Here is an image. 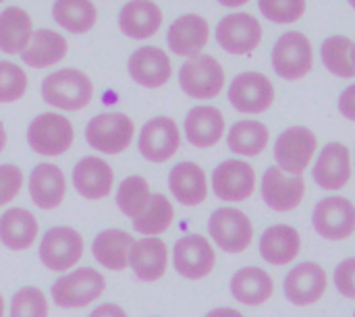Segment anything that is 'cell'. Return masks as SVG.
Here are the masks:
<instances>
[{
  "mask_svg": "<svg viewBox=\"0 0 355 317\" xmlns=\"http://www.w3.org/2000/svg\"><path fill=\"white\" fill-rule=\"evenodd\" d=\"M42 100L62 112H79L89 106L94 98V83L89 75L79 69H60L44 77Z\"/></svg>",
  "mask_w": 355,
  "mask_h": 317,
  "instance_id": "obj_1",
  "label": "cell"
},
{
  "mask_svg": "<svg viewBox=\"0 0 355 317\" xmlns=\"http://www.w3.org/2000/svg\"><path fill=\"white\" fill-rule=\"evenodd\" d=\"M75 141L73 123L60 112H42L27 127L29 147L44 158H56L71 150Z\"/></svg>",
  "mask_w": 355,
  "mask_h": 317,
  "instance_id": "obj_6",
  "label": "cell"
},
{
  "mask_svg": "<svg viewBox=\"0 0 355 317\" xmlns=\"http://www.w3.org/2000/svg\"><path fill=\"white\" fill-rule=\"evenodd\" d=\"M73 187L83 199H104L114 189V170L100 156H83L73 168Z\"/></svg>",
  "mask_w": 355,
  "mask_h": 317,
  "instance_id": "obj_22",
  "label": "cell"
},
{
  "mask_svg": "<svg viewBox=\"0 0 355 317\" xmlns=\"http://www.w3.org/2000/svg\"><path fill=\"white\" fill-rule=\"evenodd\" d=\"M0 317H4V299H2V295H0Z\"/></svg>",
  "mask_w": 355,
  "mask_h": 317,
  "instance_id": "obj_48",
  "label": "cell"
},
{
  "mask_svg": "<svg viewBox=\"0 0 355 317\" xmlns=\"http://www.w3.org/2000/svg\"><path fill=\"white\" fill-rule=\"evenodd\" d=\"M135 137V123L125 112H100L85 127V141L92 150L116 156L123 154Z\"/></svg>",
  "mask_w": 355,
  "mask_h": 317,
  "instance_id": "obj_5",
  "label": "cell"
},
{
  "mask_svg": "<svg viewBox=\"0 0 355 317\" xmlns=\"http://www.w3.org/2000/svg\"><path fill=\"white\" fill-rule=\"evenodd\" d=\"M208 39H210V25L202 15L196 12L177 17L166 31V44L171 52L185 58L200 56L202 50L208 46Z\"/></svg>",
  "mask_w": 355,
  "mask_h": 317,
  "instance_id": "obj_20",
  "label": "cell"
},
{
  "mask_svg": "<svg viewBox=\"0 0 355 317\" xmlns=\"http://www.w3.org/2000/svg\"><path fill=\"white\" fill-rule=\"evenodd\" d=\"M270 143V131L264 123L243 118L233 123L227 131V147L241 158H256L260 156Z\"/></svg>",
  "mask_w": 355,
  "mask_h": 317,
  "instance_id": "obj_32",
  "label": "cell"
},
{
  "mask_svg": "<svg viewBox=\"0 0 355 317\" xmlns=\"http://www.w3.org/2000/svg\"><path fill=\"white\" fill-rule=\"evenodd\" d=\"M208 174L196 162H179L168 172V191L185 208H198L208 199Z\"/></svg>",
  "mask_w": 355,
  "mask_h": 317,
  "instance_id": "obj_25",
  "label": "cell"
},
{
  "mask_svg": "<svg viewBox=\"0 0 355 317\" xmlns=\"http://www.w3.org/2000/svg\"><path fill=\"white\" fill-rule=\"evenodd\" d=\"M135 243L133 235L121 228H106L96 235L92 243V255L94 260L110 270V272H123L129 268V251Z\"/></svg>",
  "mask_w": 355,
  "mask_h": 317,
  "instance_id": "obj_30",
  "label": "cell"
},
{
  "mask_svg": "<svg viewBox=\"0 0 355 317\" xmlns=\"http://www.w3.org/2000/svg\"><path fill=\"white\" fill-rule=\"evenodd\" d=\"M27 191L37 210L52 212V210L60 208L67 197L64 172L52 162H42L31 170Z\"/></svg>",
  "mask_w": 355,
  "mask_h": 317,
  "instance_id": "obj_23",
  "label": "cell"
},
{
  "mask_svg": "<svg viewBox=\"0 0 355 317\" xmlns=\"http://www.w3.org/2000/svg\"><path fill=\"white\" fill-rule=\"evenodd\" d=\"M137 147L144 160L164 164L181 147V129L171 116H154L141 127Z\"/></svg>",
  "mask_w": 355,
  "mask_h": 317,
  "instance_id": "obj_17",
  "label": "cell"
},
{
  "mask_svg": "<svg viewBox=\"0 0 355 317\" xmlns=\"http://www.w3.org/2000/svg\"><path fill=\"white\" fill-rule=\"evenodd\" d=\"M173 268L185 280H204L216 268L214 245L198 233L181 237L173 247Z\"/></svg>",
  "mask_w": 355,
  "mask_h": 317,
  "instance_id": "obj_13",
  "label": "cell"
},
{
  "mask_svg": "<svg viewBox=\"0 0 355 317\" xmlns=\"http://www.w3.org/2000/svg\"><path fill=\"white\" fill-rule=\"evenodd\" d=\"M27 73L19 64L0 60V104L19 102L27 91Z\"/></svg>",
  "mask_w": 355,
  "mask_h": 317,
  "instance_id": "obj_39",
  "label": "cell"
},
{
  "mask_svg": "<svg viewBox=\"0 0 355 317\" xmlns=\"http://www.w3.org/2000/svg\"><path fill=\"white\" fill-rule=\"evenodd\" d=\"M318 137L308 127H289L275 141V166L287 174L304 176L314 162Z\"/></svg>",
  "mask_w": 355,
  "mask_h": 317,
  "instance_id": "obj_10",
  "label": "cell"
},
{
  "mask_svg": "<svg viewBox=\"0 0 355 317\" xmlns=\"http://www.w3.org/2000/svg\"><path fill=\"white\" fill-rule=\"evenodd\" d=\"M352 48H354V42L347 35L327 37L320 50L324 69L339 79H354L355 71L352 64Z\"/></svg>",
  "mask_w": 355,
  "mask_h": 317,
  "instance_id": "obj_37",
  "label": "cell"
},
{
  "mask_svg": "<svg viewBox=\"0 0 355 317\" xmlns=\"http://www.w3.org/2000/svg\"><path fill=\"white\" fill-rule=\"evenodd\" d=\"M0 2H4V0H0Z\"/></svg>",
  "mask_w": 355,
  "mask_h": 317,
  "instance_id": "obj_52",
  "label": "cell"
},
{
  "mask_svg": "<svg viewBox=\"0 0 355 317\" xmlns=\"http://www.w3.org/2000/svg\"><path fill=\"white\" fill-rule=\"evenodd\" d=\"M185 139L193 147H214L220 143L227 131L225 114L216 106H196L183 120Z\"/></svg>",
  "mask_w": 355,
  "mask_h": 317,
  "instance_id": "obj_27",
  "label": "cell"
},
{
  "mask_svg": "<svg viewBox=\"0 0 355 317\" xmlns=\"http://www.w3.org/2000/svg\"><path fill=\"white\" fill-rule=\"evenodd\" d=\"M354 317H355V309H354Z\"/></svg>",
  "mask_w": 355,
  "mask_h": 317,
  "instance_id": "obj_51",
  "label": "cell"
},
{
  "mask_svg": "<svg viewBox=\"0 0 355 317\" xmlns=\"http://www.w3.org/2000/svg\"><path fill=\"white\" fill-rule=\"evenodd\" d=\"M171 264L168 247L160 237H141L131 245L129 268L141 282H158Z\"/></svg>",
  "mask_w": 355,
  "mask_h": 317,
  "instance_id": "obj_21",
  "label": "cell"
},
{
  "mask_svg": "<svg viewBox=\"0 0 355 317\" xmlns=\"http://www.w3.org/2000/svg\"><path fill=\"white\" fill-rule=\"evenodd\" d=\"M23 189V170L17 164H0V208L8 206Z\"/></svg>",
  "mask_w": 355,
  "mask_h": 317,
  "instance_id": "obj_41",
  "label": "cell"
},
{
  "mask_svg": "<svg viewBox=\"0 0 355 317\" xmlns=\"http://www.w3.org/2000/svg\"><path fill=\"white\" fill-rule=\"evenodd\" d=\"M106 291V278L94 268H77L54 280L52 303L60 309H83L96 303Z\"/></svg>",
  "mask_w": 355,
  "mask_h": 317,
  "instance_id": "obj_2",
  "label": "cell"
},
{
  "mask_svg": "<svg viewBox=\"0 0 355 317\" xmlns=\"http://www.w3.org/2000/svg\"><path fill=\"white\" fill-rule=\"evenodd\" d=\"M264 29L260 21L250 12L225 15L216 25L218 46L233 56H250L262 44Z\"/></svg>",
  "mask_w": 355,
  "mask_h": 317,
  "instance_id": "obj_14",
  "label": "cell"
},
{
  "mask_svg": "<svg viewBox=\"0 0 355 317\" xmlns=\"http://www.w3.org/2000/svg\"><path fill=\"white\" fill-rule=\"evenodd\" d=\"M133 222V230L141 237H160L164 235L173 222H175V208L171 203V199L162 193H152L146 210L131 220Z\"/></svg>",
  "mask_w": 355,
  "mask_h": 317,
  "instance_id": "obj_35",
  "label": "cell"
},
{
  "mask_svg": "<svg viewBox=\"0 0 355 317\" xmlns=\"http://www.w3.org/2000/svg\"><path fill=\"white\" fill-rule=\"evenodd\" d=\"M85 253V243L79 230L71 226H52L44 233L37 255L46 270L56 274L71 272Z\"/></svg>",
  "mask_w": 355,
  "mask_h": 317,
  "instance_id": "obj_4",
  "label": "cell"
},
{
  "mask_svg": "<svg viewBox=\"0 0 355 317\" xmlns=\"http://www.w3.org/2000/svg\"><path fill=\"white\" fill-rule=\"evenodd\" d=\"M6 141H8V137H6V129H4V125H2V120H0V154L4 152V147H6Z\"/></svg>",
  "mask_w": 355,
  "mask_h": 317,
  "instance_id": "obj_47",
  "label": "cell"
},
{
  "mask_svg": "<svg viewBox=\"0 0 355 317\" xmlns=\"http://www.w3.org/2000/svg\"><path fill=\"white\" fill-rule=\"evenodd\" d=\"M87 317H129L127 316V311L121 307V305H116V303H102V305H98L92 314Z\"/></svg>",
  "mask_w": 355,
  "mask_h": 317,
  "instance_id": "obj_44",
  "label": "cell"
},
{
  "mask_svg": "<svg viewBox=\"0 0 355 317\" xmlns=\"http://www.w3.org/2000/svg\"><path fill=\"white\" fill-rule=\"evenodd\" d=\"M354 174V162H352V152L347 145L333 141L327 143L318 158L314 160V168H312V179L314 183L329 191V193H337L341 189H345L352 181Z\"/></svg>",
  "mask_w": 355,
  "mask_h": 317,
  "instance_id": "obj_18",
  "label": "cell"
},
{
  "mask_svg": "<svg viewBox=\"0 0 355 317\" xmlns=\"http://www.w3.org/2000/svg\"><path fill=\"white\" fill-rule=\"evenodd\" d=\"M179 85L193 100H214L225 89V69L210 54L187 58L179 69Z\"/></svg>",
  "mask_w": 355,
  "mask_h": 317,
  "instance_id": "obj_9",
  "label": "cell"
},
{
  "mask_svg": "<svg viewBox=\"0 0 355 317\" xmlns=\"http://www.w3.org/2000/svg\"><path fill=\"white\" fill-rule=\"evenodd\" d=\"M204 317H245L241 311L233 309V307H216L212 311H208Z\"/></svg>",
  "mask_w": 355,
  "mask_h": 317,
  "instance_id": "obj_45",
  "label": "cell"
},
{
  "mask_svg": "<svg viewBox=\"0 0 355 317\" xmlns=\"http://www.w3.org/2000/svg\"><path fill=\"white\" fill-rule=\"evenodd\" d=\"M50 307L46 295L35 287H23L19 289L8 307V317H48Z\"/></svg>",
  "mask_w": 355,
  "mask_h": 317,
  "instance_id": "obj_38",
  "label": "cell"
},
{
  "mask_svg": "<svg viewBox=\"0 0 355 317\" xmlns=\"http://www.w3.org/2000/svg\"><path fill=\"white\" fill-rule=\"evenodd\" d=\"M275 73L285 81H300L308 77L314 66V50L312 42L302 31H285L272 52H270Z\"/></svg>",
  "mask_w": 355,
  "mask_h": 317,
  "instance_id": "obj_8",
  "label": "cell"
},
{
  "mask_svg": "<svg viewBox=\"0 0 355 317\" xmlns=\"http://www.w3.org/2000/svg\"><path fill=\"white\" fill-rule=\"evenodd\" d=\"M258 251L260 257L277 268L289 266L297 260L302 251V235L291 224H272L264 228V233L258 239Z\"/></svg>",
  "mask_w": 355,
  "mask_h": 317,
  "instance_id": "obj_24",
  "label": "cell"
},
{
  "mask_svg": "<svg viewBox=\"0 0 355 317\" xmlns=\"http://www.w3.org/2000/svg\"><path fill=\"white\" fill-rule=\"evenodd\" d=\"M260 195L268 210L289 214L297 210L306 197V179L287 174L277 166H268L260 181Z\"/></svg>",
  "mask_w": 355,
  "mask_h": 317,
  "instance_id": "obj_16",
  "label": "cell"
},
{
  "mask_svg": "<svg viewBox=\"0 0 355 317\" xmlns=\"http://www.w3.org/2000/svg\"><path fill=\"white\" fill-rule=\"evenodd\" d=\"M339 112L347 118V120H354L355 123V83L347 85L341 96H339Z\"/></svg>",
  "mask_w": 355,
  "mask_h": 317,
  "instance_id": "obj_43",
  "label": "cell"
},
{
  "mask_svg": "<svg viewBox=\"0 0 355 317\" xmlns=\"http://www.w3.org/2000/svg\"><path fill=\"white\" fill-rule=\"evenodd\" d=\"M306 6V0H258L260 12L277 25H291L300 21Z\"/></svg>",
  "mask_w": 355,
  "mask_h": 317,
  "instance_id": "obj_40",
  "label": "cell"
},
{
  "mask_svg": "<svg viewBox=\"0 0 355 317\" xmlns=\"http://www.w3.org/2000/svg\"><path fill=\"white\" fill-rule=\"evenodd\" d=\"M333 282L341 297L355 299V255L345 257L343 262L337 264V268L333 272Z\"/></svg>",
  "mask_w": 355,
  "mask_h": 317,
  "instance_id": "obj_42",
  "label": "cell"
},
{
  "mask_svg": "<svg viewBox=\"0 0 355 317\" xmlns=\"http://www.w3.org/2000/svg\"><path fill=\"white\" fill-rule=\"evenodd\" d=\"M312 228L331 243L347 241L355 235V203L343 195H327L312 210Z\"/></svg>",
  "mask_w": 355,
  "mask_h": 317,
  "instance_id": "obj_7",
  "label": "cell"
},
{
  "mask_svg": "<svg viewBox=\"0 0 355 317\" xmlns=\"http://www.w3.org/2000/svg\"><path fill=\"white\" fill-rule=\"evenodd\" d=\"M329 291V274L316 262L295 264L283 282L285 299L293 307H310L322 301Z\"/></svg>",
  "mask_w": 355,
  "mask_h": 317,
  "instance_id": "obj_15",
  "label": "cell"
},
{
  "mask_svg": "<svg viewBox=\"0 0 355 317\" xmlns=\"http://www.w3.org/2000/svg\"><path fill=\"white\" fill-rule=\"evenodd\" d=\"M208 235L220 251L237 255L254 243V222L239 208H216L208 218Z\"/></svg>",
  "mask_w": 355,
  "mask_h": 317,
  "instance_id": "obj_3",
  "label": "cell"
},
{
  "mask_svg": "<svg viewBox=\"0 0 355 317\" xmlns=\"http://www.w3.org/2000/svg\"><path fill=\"white\" fill-rule=\"evenodd\" d=\"M352 64H354V71H355V42H354V48H352Z\"/></svg>",
  "mask_w": 355,
  "mask_h": 317,
  "instance_id": "obj_49",
  "label": "cell"
},
{
  "mask_svg": "<svg viewBox=\"0 0 355 317\" xmlns=\"http://www.w3.org/2000/svg\"><path fill=\"white\" fill-rule=\"evenodd\" d=\"M349 4H352V6H354V10H355V0H349Z\"/></svg>",
  "mask_w": 355,
  "mask_h": 317,
  "instance_id": "obj_50",
  "label": "cell"
},
{
  "mask_svg": "<svg viewBox=\"0 0 355 317\" xmlns=\"http://www.w3.org/2000/svg\"><path fill=\"white\" fill-rule=\"evenodd\" d=\"M152 197L150 191V183L148 179H144L141 174H131L127 179H123L116 187V208L123 212V216H127L129 220H135L148 206Z\"/></svg>",
  "mask_w": 355,
  "mask_h": 317,
  "instance_id": "obj_36",
  "label": "cell"
},
{
  "mask_svg": "<svg viewBox=\"0 0 355 317\" xmlns=\"http://www.w3.org/2000/svg\"><path fill=\"white\" fill-rule=\"evenodd\" d=\"M229 291L237 303L245 307H262L275 295V280L264 268L245 266L231 276Z\"/></svg>",
  "mask_w": 355,
  "mask_h": 317,
  "instance_id": "obj_26",
  "label": "cell"
},
{
  "mask_svg": "<svg viewBox=\"0 0 355 317\" xmlns=\"http://www.w3.org/2000/svg\"><path fill=\"white\" fill-rule=\"evenodd\" d=\"M40 224L33 212L25 208H8L0 214V243L10 251H25L35 245Z\"/></svg>",
  "mask_w": 355,
  "mask_h": 317,
  "instance_id": "obj_29",
  "label": "cell"
},
{
  "mask_svg": "<svg viewBox=\"0 0 355 317\" xmlns=\"http://www.w3.org/2000/svg\"><path fill=\"white\" fill-rule=\"evenodd\" d=\"M52 19L71 33H87L98 21V8L92 0H54Z\"/></svg>",
  "mask_w": 355,
  "mask_h": 317,
  "instance_id": "obj_34",
  "label": "cell"
},
{
  "mask_svg": "<svg viewBox=\"0 0 355 317\" xmlns=\"http://www.w3.org/2000/svg\"><path fill=\"white\" fill-rule=\"evenodd\" d=\"M33 35V21L21 6H6L0 12V50L4 54H21Z\"/></svg>",
  "mask_w": 355,
  "mask_h": 317,
  "instance_id": "obj_33",
  "label": "cell"
},
{
  "mask_svg": "<svg viewBox=\"0 0 355 317\" xmlns=\"http://www.w3.org/2000/svg\"><path fill=\"white\" fill-rule=\"evenodd\" d=\"M69 54V44L64 35L54 29H35L29 46L21 52V60L31 69H48L56 62H62Z\"/></svg>",
  "mask_w": 355,
  "mask_h": 317,
  "instance_id": "obj_31",
  "label": "cell"
},
{
  "mask_svg": "<svg viewBox=\"0 0 355 317\" xmlns=\"http://www.w3.org/2000/svg\"><path fill=\"white\" fill-rule=\"evenodd\" d=\"M258 176L250 162L243 160H225L220 162L210 176V187L216 199L225 203H241L248 201L256 193Z\"/></svg>",
  "mask_w": 355,
  "mask_h": 317,
  "instance_id": "obj_12",
  "label": "cell"
},
{
  "mask_svg": "<svg viewBox=\"0 0 355 317\" xmlns=\"http://www.w3.org/2000/svg\"><path fill=\"white\" fill-rule=\"evenodd\" d=\"M129 77L148 89H158L166 85L173 77V62L168 54L158 46H141L137 48L127 62Z\"/></svg>",
  "mask_w": 355,
  "mask_h": 317,
  "instance_id": "obj_19",
  "label": "cell"
},
{
  "mask_svg": "<svg viewBox=\"0 0 355 317\" xmlns=\"http://www.w3.org/2000/svg\"><path fill=\"white\" fill-rule=\"evenodd\" d=\"M275 96L277 91H275L272 81L264 73H258V71L239 73L227 89L229 104L241 114L268 112L275 104Z\"/></svg>",
  "mask_w": 355,
  "mask_h": 317,
  "instance_id": "obj_11",
  "label": "cell"
},
{
  "mask_svg": "<svg viewBox=\"0 0 355 317\" xmlns=\"http://www.w3.org/2000/svg\"><path fill=\"white\" fill-rule=\"evenodd\" d=\"M164 15L154 0H129L119 12V29L131 39H148L162 27Z\"/></svg>",
  "mask_w": 355,
  "mask_h": 317,
  "instance_id": "obj_28",
  "label": "cell"
},
{
  "mask_svg": "<svg viewBox=\"0 0 355 317\" xmlns=\"http://www.w3.org/2000/svg\"><path fill=\"white\" fill-rule=\"evenodd\" d=\"M223 6H227V8H239V6H243V4H248L250 0H218Z\"/></svg>",
  "mask_w": 355,
  "mask_h": 317,
  "instance_id": "obj_46",
  "label": "cell"
}]
</instances>
